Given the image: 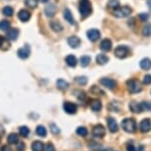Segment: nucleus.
I'll return each mask as SVG.
<instances>
[{"instance_id":"obj_13","label":"nucleus","mask_w":151,"mask_h":151,"mask_svg":"<svg viewBox=\"0 0 151 151\" xmlns=\"http://www.w3.org/2000/svg\"><path fill=\"white\" fill-rule=\"evenodd\" d=\"M55 12H57V7H55V4H50L45 9V14L47 18H52L55 14Z\"/></svg>"},{"instance_id":"obj_48","label":"nucleus","mask_w":151,"mask_h":151,"mask_svg":"<svg viewBox=\"0 0 151 151\" xmlns=\"http://www.w3.org/2000/svg\"><path fill=\"white\" fill-rule=\"evenodd\" d=\"M147 5L149 6V8L151 9V0H147Z\"/></svg>"},{"instance_id":"obj_9","label":"nucleus","mask_w":151,"mask_h":151,"mask_svg":"<svg viewBox=\"0 0 151 151\" xmlns=\"http://www.w3.org/2000/svg\"><path fill=\"white\" fill-rule=\"evenodd\" d=\"M100 82H101L102 85H104L105 87H107V88L109 89H114L116 87V82L114 81L113 79H110V78H107V77H104V78H102L100 80Z\"/></svg>"},{"instance_id":"obj_42","label":"nucleus","mask_w":151,"mask_h":151,"mask_svg":"<svg viewBox=\"0 0 151 151\" xmlns=\"http://www.w3.org/2000/svg\"><path fill=\"white\" fill-rule=\"evenodd\" d=\"M139 18H140L141 21H146L148 19V14L147 13H140Z\"/></svg>"},{"instance_id":"obj_32","label":"nucleus","mask_w":151,"mask_h":151,"mask_svg":"<svg viewBox=\"0 0 151 151\" xmlns=\"http://www.w3.org/2000/svg\"><path fill=\"white\" fill-rule=\"evenodd\" d=\"M80 62H81L83 67H87L88 65L90 64V62H91V58H90L89 56H83L81 58V60H80Z\"/></svg>"},{"instance_id":"obj_16","label":"nucleus","mask_w":151,"mask_h":151,"mask_svg":"<svg viewBox=\"0 0 151 151\" xmlns=\"http://www.w3.org/2000/svg\"><path fill=\"white\" fill-rule=\"evenodd\" d=\"M18 18L20 19L21 21H23V23H25V21L29 20V18H30V13L27 11V10H20L18 12Z\"/></svg>"},{"instance_id":"obj_47","label":"nucleus","mask_w":151,"mask_h":151,"mask_svg":"<svg viewBox=\"0 0 151 151\" xmlns=\"http://www.w3.org/2000/svg\"><path fill=\"white\" fill-rule=\"evenodd\" d=\"M3 42H4V39L2 38L1 36H0V47L2 46V44H3Z\"/></svg>"},{"instance_id":"obj_38","label":"nucleus","mask_w":151,"mask_h":151,"mask_svg":"<svg viewBox=\"0 0 151 151\" xmlns=\"http://www.w3.org/2000/svg\"><path fill=\"white\" fill-rule=\"evenodd\" d=\"M3 14L6 16H11L13 14V8L10 6H6L3 8Z\"/></svg>"},{"instance_id":"obj_39","label":"nucleus","mask_w":151,"mask_h":151,"mask_svg":"<svg viewBox=\"0 0 151 151\" xmlns=\"http://www.w3.org/2000/svg\"><path fill=\"white\" fill-rule=\"evenodd\" d=\"M143 84H145V85L151 84V75H149V74L145 75L144 78H143Z\"/></svg>"},{"instance_id":"obj_33","label":"nucleus","mask_w":151,"mask_h":151,"mask_svg":"<svg viewBox=\"0 0 151 151\" xmlns=\"http://www.w3.org/2000/svg\"><path fill=\"white\" fill-rule=\"evenodd\" d=\"M25 4L28 8L35 9L37 6V0H25Z\"/></svg>"},{"instance_id":"obj_19","label":"nucleus","mask_w":151,"mask_h":151,"mask_svg":"<svg viewBox=\"0 0 151 151\" xmlns=\"http://www.w3.org/2000/svg\"><path fill=\"white\" fill-rule=\"evenodd\" d=\"M91 109L94 112H99L102 109V103L99 99H93L91 103Z\"/></svg>"},{"instance_id":"obj_31","label":"nucleus","mask_w":151,"mask_h":151,"mask_svg":"<svg viewBox=\"0 0 151 151\" xmlns=\"http://www.w3.org/2000/svg\"><path fill=\"white\" fill-rule=\"evenodd\" d=\"M19 134L22 137H27L29 135V129L26 126H21V127H19Z\"/></svg>"},{"instance_id":"obj_43","label":"nucleus","mask_w":151,"mask_h":151,"mask_svg":"<svg viewBox=\"0 0 151 151\" xmlns=\"http://www.w3.org/2000/svg\"><path fill=\"white\" fill-rule=\"evenodd\" d=\"M24 148H25L24 143H22V142H18L17 143V147H16L17 151H24Z\"/></svg>"},{"instance_id":"obj_25","label":"nucleus","mask_w":151,"mask_h":151,"mask_svg":"<svg viewBox=\"0 0 151 151\" xmlns=\"http://www.w3.org/2000/svg\"><path fill=\"white\" fill-rule=\"evenodd\" d=\"M64 16H65V20L69 21V23H70V24H74L75 23V19H74V18H73V15H72V12H70V10H69L68 8L65 9Z\"/></svg>"},{"instance_id":"obj_40","label":"nucleus","mask_w":151,"mask_h":151,"mask_svg":"<svg viewBox=\"0 0 151 151\" xmlns=\"http://www.w3.org/2000/svg\"><path fill=\"white\" fill-rule=\"evenodd\" d=\"M50 129H52V132L53 134H58L60 133V129L55 124H50Z\"/></svg>"},{"instance_id":"obj_4","label":"nucleus","mask_w":151,"mask_h":151,"mask_svg":"<svg viewBox=\"0 0 151 151\" xmlns=\"http://www.w3.org/2000/svg\"><path fill=\"white\" fill-rule=\"evenodd\" d=\"M127 87L128 90L130 93H138L142 90V86H141V83L138 81L137 79H130L128 80L127 82Z\"/></svg>"},{"instance_id":"obj_30","label":"nucleus","mask_w":151,"mask_h":151,"mask_svg":"<svg viewBox=\"0 0 151 151\" xmlns=\"http://www.w3.org/2000/svg\"><path fill=\"white\" fill-rule=\"evenodd\" d=\"M120 5V1L119 0H110L108 2V7L111 9H117Z\"/></svg>"},{"instance_id":"obj_7","label":"nucleus","mask_w":151,"mask_h":151,"mask_svg":"<svg viewBox=\"0 0 151 151\" xmlns=\"http://www.w3.org/2000/svg\"><path fill=\"white\" fill-rule=\"evenodd\" d=\"M87 36L90 41L96 42V41H98L100 39L101 34H100V31L98 30H96V28H91V30H89L87 31Z\"/></svg>"},{"instance_id":"obj_50","label":"nucleus","mask_w":151,"mask_h":151,"mask_svg":"<svg viewBox=\"0 0 151 151\" xmlns=\"http://www.w3.org/2000/svg\"><path fill=\"white\" fill-rule=\"evenodd\" d=\"M40 1H41V2H42V3H45V2H47V1H48V0H40Z\"/></svg>"},{"instance_id":"obj_35","label":"nucleus","mask_w":151,"mask_h":151,"mask_svg":"<svg viewBox=\"0 0 151 151\" xmlns=\"http://www.w3.org/2000/svg\"><path fill=\"white\" fill-rule=\"evenodd\" d=\"M9 28H10V23H9V21L7 20H2L1 23H0V30L1 31H8Z\"/></svg>"},{"instance_id":"obj_21","label":"nucleus","mask_w":151,"mask_h":151,"mask_svg":"<svg viewBox=\"0 0 151 151\" xmlns=\"http://www.w3.org/2000/svg\"><path fill=\"white\" fill-rule=\"evenodd\" d=\"M57 86H58V89H60V90H65V89L69 88L70 84L68 83V82L65 81V80H64V79H58Z\"/></svg>"},{"instance_id":"obj_36","label":"nucleus","mask_w":151,"mask_h":151,"mask_svg":"<svg viewBox=\"0 0 151 151\" xmlns=\"http://www.w3.org/2000/svg\"><path fill=\"white\" fill-rule=\"evenodd\" d=\"M142 33H143V35H144L145 36H151V24H146L144 28H143Z\"/></svg>"},{"instance_id":"obj_8","label":"nucleus","mask_w":151,"mask_h":151,"mask_svg":"<svg viewBox=\"0 0 151 151\" xmlns=\"http://www.w3.org/2000/svg\"><path fill=\"white\" fill-rule=\"evenodd\" d=\"M64 109L67 114H70V115H74L77 112V106L74 103H70V101H65L64 104Z\"/></svg>"},{"instance_id":"obj_27","label":"nucleus","mask_w":151,"mask_h":151,"mask_svg":"<svg viewBox=\"0 0 151 151\" xmlns=\"http://www.w3.org/2000/svg\"><path fill=\"white\" fill-rule=\"evenodd\" d=\"M35 133L38 136H40V137H45V136H47V129H45V127H43V126H37Z\"/></svg>"},{"instance_id":"obj_5","label":"nucleus","mask_w":151,"mask_h":151,"mask_svg":"<svg viewBox=\"0 0 151 151\" xmlns=\"http://www.w3.org/2000/svg\"><path fill=\"white\" fill-rule=\"evenodd\" d=\"M129 52L130 50L127 46H118L115 50V56L119 59H124L129 55Z\"/></svg>"},{"instance_id":"obj_41","label":"nucleus","mask_w":151,"mask_h":151,"mask_svg":"<svg viewBox=\"0 0 151 151\" xmlns=\"http://www.w3.org/2000/svg\"><path fill=\"white\" fill-rule=\"evenodd\" d=\"M45 151H55V146L52 143H48V144L45 145Z\"/></svg>"},{"instance_id":"obj_18","label":"nucleus","mask_w":151,"mask_h":151,"mask_svg":"<svg viewBox=\"0 0 151 151\" xmlns=\"http://www.w3.org/2000/svg\"><path fill=\"white\" fill-rule=\"evenodd\" d=\"M31 148H32L33 151H43L45 149V144L41 141H35L31 145Z\"/></svg>"},{"instance_id":"obj_24","label":"nucleus","mask_w":151,"mask_h":151,"mask_svg":"<svg viewBox=\"0 0 151 151\" xmlns=\"http://www.w3.org/2000/svg\"><path fill=\"white\" fill-rule=\"evenodd\" d=\"M96 61L99 65H105L109 61V58L107 57L105 54H99L98 56H97Z\"/></svg>"},{"instance_id":"obj_3","label":"nucleus","mask_w":151,"mask_h":151,"mask_svg":"<svg viewBox=\"0 0 151 151\" xmlns=\"http://www.w3.org/2000/svg\"><path fill=\"white\" fill-rule=\"evenodd\" d=\"M132 13V9L129 6H123V7H118L117 9L113 11V15L116 18H127Z\"/></svg>"},{"instance_id":"obj_17","label":"nucleus","mask_w":151,"mask_h":151,"mask_svg":"<svg viewBox=\"0 0 151 151\" xmlns=\"http://www.w3.org/2000/svg\"><path fill=\"white\" fill-rule=\"evenodd\" d=\"M18 35H19L18 30H16V28H11V30H9L8 33H7V39L10 41H15L16 39H17Z\"/></svg>"},{"instance_id":"obj_15","label":"nucleus","mask_w":151,"mask_h":151,"mask_svg":"<svg viewBox=\"0 0 151 151\" xmlns=\"http://www.w3.org/2000/svg\"><path fill=\"white\" fill-rule=\"evenodd\" d=\"M68 44H69L72 48H78L80 46V44H81V41H80V39L78 38V36H72L68 39Z\"/></svg>"},{"instance_id":"obj_1","label":"nucleus","mask_w":151,"mask_h":151,"mask_svg":"<svg viewBox=\"0 0 151 151\" xmlns=\"http://www.w3.org/2000/svg\"><path fill=\"white\" fill-rule=\"evenodd\" d=\"M79 10L83 18H88L92 13V5L89 0H80Z\"/></svg>"},{"instance_id":"obj_46","label":"nucleus","mask_w":151,"mask_h":151,"mask_svg":"<svg viewBox=\"0 0 151 151\" xmlns=\"http://www.w3.org/2000/svg\"><path fill=\"white\" fill-rule=\"evenodd\" d=\"M135 147H134L133 144H128L127 145V151H135Z\"/></svg>"},{"instance_id":"obj_6","label":"nucleus","mask_w":151,"mask_h":151,"mask_svg":"<svg viewBox=\"0 0 151 151\" xmlns=\"http://www.w3.org/2000/svg\"><path fill=\"white\" fill-rule=\"evenodd\" d=\"M92 133H93V135L95 136V137L103 138L105 136V134H106V130H105L103 125H100V124H98V125H96L93 127V131H92Z\"/></svg>"},{"instance_id":"obj_22","label":"nucleus","mask_w":151,"mask_h":151,"mask_svg":"<svg viewBox=\"0 0 151 151\" xmlns=\"http://www.w3.org/2000/svg\"><path fill=\"white\" fill-rule=\"evenodd\" d=\"M140 67L143 70H149L151 69V60L148 58H144L143 60H141L140 62Z\"/></svg>"},{"instance_id":"obj_10","label":"nucleus","mask_w":151,"mask_h":151,"mask_svg":"<svg viewBox=\"0 0 151 151\" xmlns=\"http://www.w3.org/2000/svg\"><path fill=\"white\" fill-rule=\"evenodd\" d=\"M107 125H108V128L110 130V132L112 133H116L118 131V124H117L116 120L114 118H110L107 119Z\"/></svg>"},{"instance_id":"obj_29","label":"nucleus","mask_w":151,"mask_h":151,"mask_svg":"<svg viewBox=\"0 0 151 151\" xmlns=\"http://www.w3.org/2000/svg\"><path fill=\"white\" fill-rule=\"evenodd\" d=\"M139 104H140L141 112L151 111V101H142V103H140Z\"/></svg>"},{"instance_id":"obj_28","label":"nucleus","mask_w":151,"mask_h":151,"mask_svg":"<svg viewBox=\"0 0 151 151\" xmlns=\"http://www.w3.org/2000/svg\"><path fill=\"white\" fill-rule=\"evenodd\" d=\"M130 111L133 112V113H140L141 112V109H140V104H137L136 101H133V103L130 104Z\"/></svg>"},{"instance_id":"obj_49","label":"nucleus","mask_w":151,"mask_h":151,"mask_svg":"<svg viewBox=\"0 0 151 151\" xmlns=\"http://www.w3.org/2000/svg\"><path fill=\"white\" fill-rule=\"evenodd\" d=\"M142 150H143V147H142V146H140V147L138 148L137 150H135V151H142Z\"/></svg>"},{"instance_id":"obj_44","label":"nucleus","mask_w":151,"mask_h":151,"mask_svg":"<svg viewBox=\"0 0 151 151\" xmlns=\"http://www.w3.org/2000/svg\"><path fill=\"white\" fill-rule=\"evenodd\" d=\"M91 91L93 92V93H103V92L100 90V89L97 86H92L91 87Z\"/></svg>"},{"instance_id":"obj_34","label":"nucleus","mask_w":151,"mask_h":151,"mask_svg":"<svg viewBox=\"0 0 151 151\" xmlns=\"http://www.w3.org/2000/svg\"><path fill=\"white\" fill-rule=\"evenodd\" d=\"M76 132H77L78 135L82 136V137H85V136L88 135V130L86 127H79L76 130Z\"/></svg>"},{"instance_id":"obj_37","label":"nucleus","mask_w":151,"mask_h":151,"mask_svg":"<svg viewBox=\"0 0 151 151\" xmlns=\"http://www.w3.org/2000/svg\"><path fill=\"white\" fill-rule=\"evenodd\" d=\"M76 80V82L77 83H79L80 85H85L87 83V77H85V76H79V77H76L75 78Z\"/></svg>"},{"instance_id":"obj_23","label":"nucleus","mask_w":151,"mask_h":151,"mask_svg":"<svg viewBox=\"0 0 151 151\" xmlns=\"http://www.w3.org/2000/svg\"><path fill=\"white\" fill-rule=\"evenodd\" d=\"M7 142L9 144H16V143L19 142V138H18V135L15 133H11L9 134L8 138H7Z\"/></svg>"},{"instance_id":"obj_26","label":"nucleus","mask_w":151,"mask_h":151,"mask_svg":"<svg viewBox=\"0 0 151 151\" xmlns=\"http://www.w3.org/2000/svg\"><path fill=\"white\" fill-rule=\"evenodd\" d=\"M50 28H52V31H55V33H58V31H63V26L58 21H52L50 23Z\"/></svg>"},{"instance_id":"obj_12","label":"nucleus","mask_w":151,"mask_h":151,"mask_svg":"<svg viewBox=\"0 0 151 151\" xmlns=\"http://www.w3.org/2000/svg\"><path fill=\"white\" fill-rule=\"evenodd\" d=\"M140 131L142 133H147L150 131L151 129V121L149 120V119H144L142 122L140 123Z\"/></svg>"},{"instance_id":"obj_2","label":"nucleus","mask_w":151,"mask_h":151,"mask_svg":"<svg viewBox=\"0 0 151 151\" xmlns=\"http://www.w3.org/2000/svg\"><path fill=\"white\" fill-rule=\"evenodd\" d=\"M121 126H122L123 130L126 131L127 133H134L136 130V122L134 119L131 118L124 119L122 123H121Z\"/></svg>"},{"instance_id":"obj_20","label":"nucleus","mask_w":151,"mask_h":151,"mask_svg":"<svg viewBox=\"0 0 151 151\" xmlns=\"http://www.w3.org/2000/svg\"><path fill=\"white\" fill-rule=\"evenodd\" d=\"M65 63H67L70 67H75L76 65H77V63H78L77 58H76L74 55L67 56V58H65Z\"/></svg>"},{"instance_id":"obj_14","label":"nucleus","mask_w":151,"mask_h":151,"mask_svg":"<svg viewBox=\"0 0 151 151\" xmlns=\"http://www.w3.org/2000/svg\"><path fill=\"white\" fill-rule=\"evenodd\" d=\"M112 48V42L108 39H105L101 42V45H100V49L104 52H109Z\"/></svg>"},{"instance_id":"obj_11","label":"nucleus","mask_w":151,"mask_h":151,"mask_svg":"<svg viewBox=\"0 0 151 151\" xmlns=\"http://www.w3.org/2000/svg\"><path fill=\"white\" fill-rule=\"evenodd\" d=\"M29 54H30V49H29V46L27 45H25L23 48H20L17 51V55L20 59H26Z\"/></svg>"},{"instance_id":"obj_45","label":"nucleus","mask_w":151,"mask_h":151,"mask_svg":"<svg viewBox=\"0 0 151 151\" xmlns=\"http://www.w3.org/2000/svg\"><path fill=\"white\" fill-rule=\"evenodd\" d=\"M0 151H12V150H11V148L9 147V146L4 145V146H2V147H1V149H0Z\"/></svg>"}]
</instances>
